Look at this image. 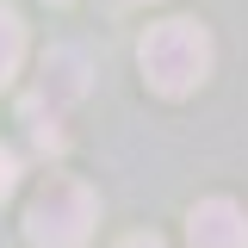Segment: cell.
I'll return each instance as SVG.
<instances>
[{
	"instance_id": "9c48e42d",
	"label": "cell",
	"mask_w": 248,
	"mask_h": 248,
	"mask_svg": "<svg viewBox=\"0 0 248 248\" xmlns=\"http://www.w3.org/2000/svg\"><path fill=\"white\" fill-rule=\"evenodd\" d=\"M56 6H62V0H56Z\"/></svg>"
},
{
	"instance_id": "3957f363",
	"label": "cell",
	"mask_w": 248,
	"mask_h": 248,
	"mask_svg": "<svg viewBox=\"0 0 248 248\" xmlns=\"http://www.w3.org/2000/svg\"><path fill=\"white\" fill-rule=\"evenodd\" d=\"M81 93H87V56H81L75 44H56V50L44 56V81H37V93L25 99V112H56L62 118V106L81 99Z\"/></svg>"
},
{
	"instance_id": "8992f818",
	"label": "cell",
	"mask_w": 248,
	"mask_h": 248,
	"mask_svg": "<svg viewBox=\"0 0 248 248\" xmlns=\"http://www.w3.org/2000/svg\"><path fill=\"white\" fill-rule=\"evenodd\" d=\"M13 186H19V155H13V149H0V199H6Z\"/></svg>"
},
{
	"instance_id": "ba28073f",
	"label": "cell",
	"mask_w": 248,
	"mask_h": 248,
	"mask_svg": "<svg viewBox=\"0 0 248 248\" xmlns=\"http://www.w3.org/2000/svg\"><path fill=\"white\" fill-rule=\"evenodd\" d=\"M118 6H143V0H118Z\"/></svg>"
},
{
	"instance_id": "277c9868",
	"label": "cell",
	"mask_w": 248,
	"mask_h": 248,
	"mask_svg": "<svg viewBox=\"0 0 248 248\" xmlns=\"http://www.w3.org/2000/svg\"><path fill=\"white\" fill-rule=\"evenodd\" d=\"M192 248H248V211L236 199H199L186 217Z\"/></svg>"
},
{
	"instance_id": "52a82bcc",
	"label": "cell",
	"mask_w": 248,
	"mask_h": 248,
	"mask_svg": "<svg viewBox=\"0 0 248 248\" xmlns=\"http://www.w3.org/2000/svg\"><path fill=\"white\" fill-rule=\"evenodd\" d=\"M118 248H161L155 236H130V242H118Z\"/></svg>"
},
{
	"instance_id": "7a4b0ae2",
	"label": "cell",
	"mask_w": 248,
	"mask_h": 248,
	"mask_svg": "<svg viewBox=\"0 0 248 248\" xmlns=\"http://www.w3.org/2000/svg\"><path fill=\"white\" fill-rule=\"evenodd\" d=\"M93 223H99V199H93V186L56 174V180L37 186V199H31V211H25V236H31L37 248H81V242L93 236Z\"/></svg>"
},
{
	"instance_id": "6da1fadb",
	"label": "cell",
	"mask_w": 248,
	"mask_h": 248,
	"mask_svg": "<svg viewBox=\"0 0 248 248\" xmlns=\"http://www.w3.org/2000/svg\"><path fill=\"white\" fill-rule=\"evenodd\" d=\"M137 62H143V81H149L155 93L186 99V93L211 75V37H205L199 19H161V25L143 31Z\"/></svg>"
},
{
	"instance_id": "5b68a950",
	"label": "cell",
	"mask_w": 248,
	"mask_h": 248,
	"mask_svg": "<svg viewBox=\"0 0 248 248\" xmlns=\"http://www.w3.org/2000/svg\"><path fill=\"white\" fill-rule=\"evenodd\" d=\"M19 62H25V25H19V13L0 0V87L19 75Z\"/></svg>"
}]
</instances>
